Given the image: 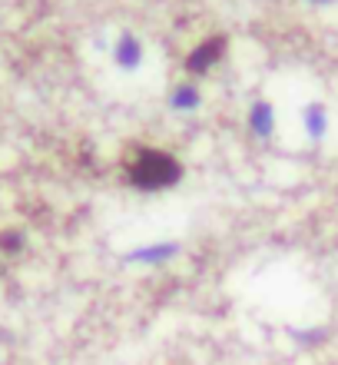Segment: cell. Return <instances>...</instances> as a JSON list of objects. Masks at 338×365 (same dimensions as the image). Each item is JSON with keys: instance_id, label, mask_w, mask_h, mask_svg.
<instances>
[{"instance_id": "8", "label": "cell", "mask_w": 338, "mask_h": 365, "mask_svg": "<svg viewBox=\"0 0 338 365\" xmlns=\"http://www.w3.org/2000/svg\"><path fill=\"white\" fill-rule=\"evenodd\" d=\"M312 7H329V4H335V0H309Z\"/></svg>"}, {"instance_id": "5", "label": "cell", "mask_w": 338, "mask_h": 365, "mask_svg": "<svg viewBox=\"0 0 338 365\" xmlns=\"http://www.w3.org/2000/svg\"><path fill=\"white\" fill-rule=\"evenodd\" d=\"M249 126L259 140H269V136L275 133V110H272L265 100H255L249 110Z\"/></svg>"}, {"instance_id": "4", "label": "cell", "mask_w": 338, "mask_h": 365, "mask_svg": "<svg viewBox=\"0 0 338 365\" xmlns=\"http://www.w3.org/2000/svg\"><path fill=\"white\" fill-rule=\"evenodd\" d=\"M113 60L120 70H139V63H143V43L133 34H123L113 47Z\"/></svg>"}, {"instance_id": "1", "label": "cell", "mask_w": 338, "mask_h": 365, "mask_svg": "<svg viewBox=\"0 0 338 365\" xmlns=\"http://www.w3.org/2000/svg\"><path fill=\"white\" fill-rule=\"evenodd\" d=\"M183 180V163L176 156L163 153V150H143L130 163V182L143 192H159L169 190Z\"/></svg>"}, {"instance_id": "2", "label": "cell", "mask_w": 338, "mask_h": 365, "mask_svg": "<svg viewBox=\"0 0 338 365\" xmlns=\"http://www.w3.org/2000/svg\"><path fill=\"white\" fill-rule=\"evenodd\" d=\"M179 252H183V246L173 240L143 242V246H136L133 252H126V262H136V266H163V262H173Z\"/></svg>"}, {"instance_id": "3", "label": "cell", "mask_w": 338, "mask_h": 365, "mask_svg": "<svg viewBox=\"0 0 338 365\" xmlns=\"http://www.w3.org/2000/svg\"><path fill=\"white\" fill-rule=\"evenodd\" d=\"M223 53H226V37H209L189 53L186 70H189V73H206V70H213L216 63L223 60Z\"/></svg>"}, {"instance_id": "7", "label": "cell", "mask_w": 338, "mask_h": 365, "mask_svg": "<svg viewBox=\"0 0 338 365\" xmlns=\"http://www.w3.org/2000/svg\"><path fill=\"white\" fill-rule=\"evenodd\" d=\"M302 123H305L309 140H315V143H319L322 136L329 133V113H325V106H322V103H309L305 110H302Z\"/></svg>"}, {"instance_id": "6", "label": "cell", "mask_w": 338, "mask_h": 365, "mask_svg": "<svg viewBox=\"0 0 338 365\" xmlns=\"http://www.w3.org/2000/svg\"><path fill=\"white\" fill-rule=\"evenodd\" d=\"M169 106H173L176 113H196L199 106H203V93L196 83H179V87L169 93Z\"/></svg>"}]
</instances>
